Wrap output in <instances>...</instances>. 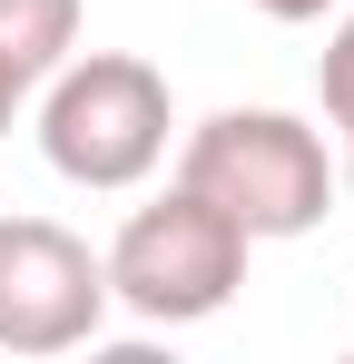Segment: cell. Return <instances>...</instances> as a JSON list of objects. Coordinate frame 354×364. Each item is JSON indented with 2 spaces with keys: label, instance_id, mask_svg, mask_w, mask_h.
I'll use <instances>...</instances> for the list:
<instances>
[{
  "label": "cell",
  "instance_id": "obj_1",
  "mask_svg": "<svg viewBox=\"0 0 354 364\" xmlns=\"http://www.w3.org/2000/svg\"><path fill=\"white\" fill-rule=\"evenodd\" d=\"M177 187H197L207 207H227L246 246L266 237H305L335 207V158L325 138L286 109H217L207 128H187L177 148Z\"/></svg>",
  "mask_w": 354,
  "mask_h": 364
},
{
  "label": "cell",
  "instance_id": "obj_2",
  "mask_svg": "<svg viewBox=\"0 0 354 364\" xmlns=\"http://www.w3.org/2000/svg\"><path fill=\"white\" fill-rule=\"evenodd\" d=\"M40 148L69 187H138L168 158V79L128 50H89V60L50 69V99H40Z\"/></svg>",
  "mask_w": 354,
  "mask_h": 364
},
{
  "label": "cell",
  "instance_id": "obj_3",
  "mask_svg": "<svg viewBox=\"0 0 354 364\" xmlns=\"http://www.w3.org/2000/svg\"><path fill=\"white\" fill-rule=\"evenodd\" d=\"M99 266H109V305H128L138 325H197L246 286V227L227 207H207L197 187H168L158 207L118 227Z\"/></svg>",
  "mask_w": 354,
  "mask_h": 364
},
{
  "label": "cell",
  "instance_id": "obj_4",
  "mask_svg": "<svg viewBox=\"0 0 354 364\" xmlns=\"http://www.w3.org/2000/svg\"><path fill=\"white\" fill-rule=\"evenodd\" d=\"M109 325V266L50 217H0V355H69Z\"/></svg>",
  "mask_w": 354,
  "mask_h": 364
},
{
  "label": "cell",
  "instance_id": "obj_5",
  "mask_svg": "<svg viewBox=\"0 0 354 364\" xmlns=\"http://www.w3.org/2000/svg\"><path fill=\"white\" fill-rule=\"evenodd\" d=\"M79 50V0H0V79L30 99Z\"/></svg>",
  "mask_w": 354,
  "mask_h": 364
},
{
  "label": "cell",
  "instance_id": "obj_6",
  "mask_svg": "<svg viewBox=\"0 0 354 364\" xmlns=\"http://www.w3.org/2000/svg\"><path fill=\"white\" fill-rule=\"evenodd\" d=\"M315 79H325V119H335V128H354V20L325 40V69H315Z\"/></svg>",
  "mask_w": 354,
  "mask_h": 364
},
{
  "label": "cell",
  "instance_id": "obj_7",
  "mask_svg": "<svg viewBox=\"0 0 354 364\" xmlns=\"http://www.w3.org/2000/svg\"><path fill=\"white\" fill-rule=\"evenodd\" d=\"M256 10H266V20H325L335 0H256Z\"/></svg>",
  "mask_w": 354,
  "mask_h": 364
},
{
  "label": "cell",
  "instance_id": "obj_8",
  "mask_svg": "<svg viewBox=\"0 0 354 364\" xmlns=\"http://www.w3.org/2000/svg\"><path fill=\"white\" fill-rule=\"evenodd\" d=\"M10 109H20V89H10V79H0V138H10Z\"/></svg>",
  "mask_w": 354,
  "mask_h": 364
},
{
  "label": "cell",
  "instance_id": "obj_9",
  "mask_svg": "<svg viewBox=\"0 0 354 364\" xmlns=\"http://www.w3.org/2000/svg\"><path fill=\"white\" fill-rule=\"evenodd\" d=\"M345 138H354V128H345ZM345 197H354V148H345Z\"/></svg>",
  "mask_w": 354,
  "mask_h": 364
}]
</instances>
